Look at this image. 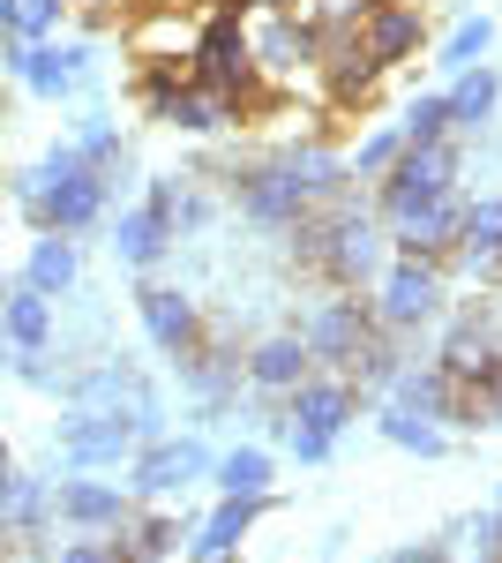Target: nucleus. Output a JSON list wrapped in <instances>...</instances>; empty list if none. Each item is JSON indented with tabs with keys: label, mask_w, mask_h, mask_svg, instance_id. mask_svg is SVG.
<instances>
[{
	"label": "nucleus",
	"mask_w": 502,
	"mask_h": 563,
	"mask_svg": "<svg viewBox=\"0 0 502 563\" xmlns=\"http://www.w3.org/2000/svg\"><path fill=\"white\" fill-rule=\"evenodd\" d=\"M76 271H83L76 241H68V233H45L38 249H31V263H23V286H38L45 301H53V294H68V286H76Z\"/></svg>",
	"instance_id": "24"
},
{
	"label": "nucleus",
	"mask_w": 502,
	"mask_h": 563,
	"mask_svg": "<svg viewBox=\"0 0 502 563\" xmlns=\"http://www.w3.org/2000/svg\"><path fill=\"white\" fill-rule=\"evenodd\" d=\"M158 121H172L180 135H217L225 121H233V98H217V90H203V84H180L166 98V113Z\"/></svg>",
	"instance_id": "23"
},
{
	"label": "nucleus",
	"mask_w": 502,
	"mask_h": 563,
	"mask_svg": "<svg viewBox=\"0 0 502 563\" xmlns=\"http://www.w3.org/2000/svg\"><path fill=\"white\" fill-rule=\"evenodd\" d=\"M60 8H68V0H31V15H23V38L38 45L45 31H53V23H60Z\"/></svg>",
	"instance_id": "38"
},
{
	"label": "nucleus",
	"mask_w": 502,
	"mask_h": 563,
	"mask_svg": "<svg viewBox=\"0 0 502 563\" xmlns=\"http://www.w3.org/2000/svg\"><path fill=\"white\" fill-rule=\"evenodd\" d=\"M435 308H443V271H435V263H420V256L382 263V278H376V323L413 331V323H427Z\"/></svg>",
	"instance_id": "6"
},
{
	"label": "nucleus",
	"mask_w": 502,
	"mask_h": 563,
	"mask_svg": "<svg viewBox=\"0 0 502 563\" xmlns=\"http://www.w3.org/2000/svg\"><path fill=\"white\" fill-rule=\"evenodd\" d=\"M8 361H15V346H8V331H0V368H8Z\"/></svg>",
	"instance_id": "43"
},
{
	"label": "nucleus",
	"mask_w": 502,
	"mask_h": 563,
	"mask_svg": "<svg viewBox=\"0 0 502 563\" xmlns=\"http://www.w3.org/2000/svg\"><path fill=\"white\" fill-rule=\"evenodd\" d=\"M210 481H217V496H270V451H225L217 466H210Z\"/></svg>",
	"instance_id": "26"
},
{
	"label": "nucleus",
	"mask_w": 502,
	"mask_h": 563,
	"mask_svg": "<svg viewBox=\"0 0 502 563\" xmlns=\"http://www.w3.org/2000/svg\"><path fill=\"white\" fill-rule=\"evenodd\" d=\"M488 45H495V23H488V15H465L458 31L443 38V68H450V76L480 68V53H488Z\"/></svg>",
	"instance_id": "29"
},
{
	"label": "nucleus",
	"mask_w": 502,
	"mask_h": 563,
	"mask_svg": "<svg viewBox=\"0 0 502 563\" xmlns=\"http://www.w3.org/2000/svg\"><path fill=\"white\" fill-rule=\"evenodd\" d=\"M203 563H225V556H203Z\"/></svg>",
	"instance_id": "44"
},
{
	"label": "nucleus",
	"mask_w": 502,
	"mask_h": 563,
	"mask_svg": "<svg viewBox=\"0 0 502 563\" xmlns=\"http://www.w3.org/2000/svg\"><path fill=\"white\" fill-rule=\"evenodd\" d=\"M241 376H248L255 390H270V398H286V390H300L308 376H315V353H308L300 331H270V339H255V346H248Z\"/></svg>",
	"instance_id": "11"
},
{
	"label": "nucleus",
	"mask_w": 502,
	"mask_h": 563,
	"mask_svg": "<svg viewBox=\"0 0 502 563\" xmlns=\"http://www.w3.org/2000/svg\"><path fill=\"white\" fill-rule=\"evenodd\" d=\"M390 563H450V556H443V549H398Z\"/></svg>",
	"instance_id": "40"
},
{
	"label": "nucleus",
	"mask_w": 502,
	"mask_h": 563,
	"mask_svg": "<svg viewBox=\"0 0 502 563\" xmlns=\"http://www.w3.org/2000/svg\"><path fill=\"white\" fill-rule=\"evenodd\" d=\"M90 68V45H23V84L38 98H68Z\"/></svg>",
	"instance_id": "19"
},
{
	"label": "nucleus",
	"mask_w": 502,
	"mask_h": 563,
	"mask_svg": "<svg viewBox=\"0 0 502 563\" xmlns=\"http://www.w3.org/2000/svg\"><path fill=\"white\" fill-rule=\"evenodd\" d=\"M53 563H121V541H105V533H76V541H60V556Z\"/></svg>",
	"instance_id": "33"
},
{
	"label": "nucleus",
	"mask_w": 502,
	"mask_h": 563,
	"mask_svg": "<svg viewBox=\"0 0 502 563\" xmlns=\"http://www.w3.org/2000/svg\"><path fill=\"white\" fill-rule=\"evenodd\" d=\"M443 106H450V135H480V121L502 106V76L495 68H465L458 84L443 90Z\"/></svg>",
	"instance_id": "21"
},
{
	"label": "nucleus",
	"mask_w": 502,
	"mask_h": 563,
	"mask_svg": "<svg viewBox=\"0 0 502 563\" xmlns=\"http://www.w3.org/2000/svg\"><path fill=\"white\" fill-rule=\"evenodd\" d=\"M353 368H360V384H390L398 376V353L382 346V339H368V346L353 353Z\"/></svg>",
	"instance_id": "35"
},
{
	"label": "nucleus",
	"mask_w": 502,
	"mask_h": 563,
	"mask_svg": "<svg viewBox=\"0 0 502 563\" xmlns=\"http://www.w3.org/2000/svg\"><path fill=\"white\" fill-rule=\"evenodd\" d=\"M420 38H427V23H420L413 0H382L376 15L360 23V53H368L376 68H398V60H413Z\"/></svg>",
	"instance_id": "14"
},
{
	"label": "nucleus",
	"mask_w": 502,
	"mask_h": 563,
	"mask_svg": "<svg viewBox=\"0 0 502 563\" xmlns=\"http://www.w3.org/2000/svg\"><path fill=\"white\" fill-rule=\"evenodd\" d=\"M76 151H83L90 166H98V174H105V166H113V158H121V129H113V121H90V129H83V143H76Z\"/></svg>",
	"instance_id": "34"
},
{
	"label": "nucleus",
	"mask_w": 502,
	"mask_h": 563,
	"mask_svg": "<svg viewBox=\"0 0 502 563\" xmlns=\"http://www.w3.org/2000/svg\"><path fill=\"white\" fill-rule=\"evenodd\" d=\"M405 143H450V106H443V98H413Z\"/></svg>",
	"instance_id": "32"
},
{
	"label": "nucleus",
	"mask_w": 502,
	"mask_h": 563,
	"mask_svg": "<svg viewBox=\"0 0 502 563\" xmlns=\"http://www.w3.org/2000/svg\"><path fill=\"white\" fill-rule=\"evenodd\" d=\"M53 519L76 526V533H121L127 526V488L113 481H53Z\"/></svg>",
	"instance_id": "10"
},
{
	"label": "nucleus",
	"mask_w": 502,
	"mask_h": 563,
	"mask_svg": "<svg viewBox=\"0 0 502 563\" xmlns=\"http://www.w3.org/2000/svg\"><path fill=\"white\" fill-rule=\"evenodd\" d=\"M0 519H8V533H38L45 519H53V488L31 474H8V488H0Z\"/></svg>",
	"instance_id": "25"
},
{
	"label": "nucleus",
	"mask_w": 502,
	"mask_h": 563,
	"mask_svg": "<svg viewBox=\"0 0 502 563\" xmlns=\"http://www.w3.org/2000/svg\"><path fill=\"white\" fill-rule=\"evenodd\" d=\"M293 435V459L300 466H323V459H331V435H308V429H286Z\"/></svg>",
	"instance_id": "39"
},
{
	"label": "nucleus",
	"mask_w": 502,
	"mask_h": 563,
	"mask_svg": "<svg viewBox=\"0 0 502 563\" xmlns=\"http://www.w3.org/2000/svg\"><path fill=\"white\" fill-rule=\"evenodd\" d=\"M382 0H300L293 15L300 23H315V31H337V23H368Z\"/></svg>",
	"instance_id": "30"
},
{
	"label": "nucleus",
	"mask_w": 502,
	"mask_h": 563,
	"mask_svg": "<svg viewBox=\"0 0 502 563\" xmlns=\"http://www.w3.org/2000/svg\"><path fill=\"white\" fill-rule=\"evenodd\" d=\"M172 249V225L166 211H150V203H135V211L113 218V256L127 263V271H150V263H166Z\"/></svg>",
	"instance_id": "17"
},
{
	"label": "nucleus",
	"mask_w": 502,
	"mask_h": 563,
	"mask_svg": "<svg viewBox=\"0 0 502 563\" xmlns=\"http://www.w3.org/2000/svg\"><path fill=\"white\" fill-rule=\"evenodd\" d=\"M382 435H390L398 451H420V459H443V443H450V435L435 429V421H420L413 406H398V398L382 406Z\"/></svg>",
	"instance_id": "27"
},
{
	"label": "nucleus",
	"mask_w": 502,
	"mask_h": 563,
	"mask_svg": "<svg viewBox=\"0 0 502 563\" xmlns=\"http://www.w3.org/2000/svg\"><path fill=\"white\" fill-rule=\"evenodd\" d=\"M458 256H465V271H480V278H502V196H480V203H465Z\"/></svg>",
	"instance_id": "20"
},
{
	"label": "nucleus",
	"mask_w": 502,
	"mask_h": 563,
	"mask_svg": "<svg viewBox=\"0 0 502 563\" xmlns=\"http://www.w3.org/2000/svg\"><path fill=\"white\" fill-rule=\"evenodd\" d=\"M8 474H15V459H8V435H0V488H8Z\"/></svg>",
	"instance_id": "42"
},
{
	"label": "nucleus",
	"mask_w": 502,
	"mask_h": 563,
	"mask_svg": "<svg viewBox=\"0 0 502 563\" xmlns=\"http://www.w3.org/2000/svg\"><path fill=\"white\" fill-rule=\"evenodd\" d=\"M495 368H502V346L480 331V323H458V331L443 339V376H450L458 390H480Z\"/></svg>",
	"instance_id": "18"
},
{
	"label": "nucleus",
	"mask_w": 502,
	"mask_h": 563,
	"mask_svg": "<svg viewBox=\"0 0 502 563\" xmlns=\"http://www.w3.org/2000/svg\"><path fill=\"white\" fill-rule=\"evenodd\" d=\"M263 511H270V496H225V504L203 519V533H196V541H180V549H196V563H203V556H233V549L255 533Z\"/></svg>",
	"instance_id": "16"
},
{
	"label": "nucleus",
	"mask_w": 502,
	"mask_h": 563,
	"mask_svg": "<svg viewBox=\"0 0 502 563\" xmlns=\"http://www.w3.org/2000/svg\"><path fill=\"white\" fill-rule=\"evenodd\" d=\"M15 376H23V384H38V390H60V384H68V376L45 361V346L38 353H15Z\"/></svg>",
	"instance_id": "37"
},
{
	"label": "nucleus",
	"mask_w": 502,
	"mask_h": 563,
	"mask_svg": "<svg viewBox=\"0 0 502 563\" xmlns=\"http://www.w3.org/2000/svg\"><path fill=\"white\" fill-rule=\"evenodd\" d=\"M248 53H255V76H270V84H300L308 68H315V23H300L293 8H263L248 23Z\"/></svg>",
	"instance_id": "4"
},
{
	"label": "nucleus",
	"mask_w": 502,
	"mask_h": 563,
	"mask_svg": "<svg viewBox=\"0 0 502 563\" xmlns=\"http://www.w3.org/2000/svg\"><path fill=\"white\" fill-rule=\"evenodd\" d=\"M465 413H472V421H488V429H502V368L480 390H465Z\"/></svg>",
	"instance_id": "36"
},
{
	"label": "nucleus",
	"mask_w": 502,
	"mask_h": 563,
	"mask_svg": "<svg viewBox=\"0 0 502 563\" xmlns=\"http://www.w3.org/2000/svg\"><path fill=\"white\" fill-rule=\"evenodd\" d=\"M345 421H360V390L345 384V376H308L300 390H286V429H308V435H331Z\"/></svg>",
	"instance_id": "9"
},
{
	"label": "nucleus",
	"mask_w": 502,
	"mask_h": 563,
	"mask_svg": "<svg viewBox=\"0 0 502 563\" xmlns=\"http://www.w3.org/2000/svg\"><path fill=\"white\" fill-rule=\"evenodd\" d=\"M217 459H210L196 435H180V443H150L143 459H135V474H127V488L135 496H180L188 481H203Z\"/></svg>",
	"instance_id": "12"
},
{
	"label": "nucleus",
	"mask_w": 502,
	"mask_h": 563,
	"mask_svg": "<svg viewBox=\"0 0 502 563\" xmlns=\"http://www.w3.org/2000/svg\"><path fill=\"white\" fill-rule=\"evenodd\" d=\"M0 533H8V519H0Z\"/></svg>",
	"instance_id": "45"
},
{
	"label": "nucleus",
	"mask_w": 502,
	"mask_h": 563,
	"mask_svg": "<svg viewBox=\"0 0 502 563\" xmlns=\"http://www.w3.org/2000/svg\"><path fill=\"white\" fill-rule=\"evenodd\" d=\"M390 398L413 406L420 421H465V390L443 376V361H427V368H398V376H390Z\"/></svg>",
	"instance_id": "15"
},
{
	"label": "nucleus",
	"mask_w": 502,
	"mask_h": 563,
	"mask_svg": "<svg viewBox=\"0 0 502 563\" xmlns=\"http://www.w3.org/2000/svg\"><path fill=\"white\" fill-rule=\"evenodd\" d=\"M398 151H405V129H376L360 151H353V174H360V180H382L390 166H398Z\"/></svg>",
	"instance_id": "31"
},
{
	"label": "nucleus",
	"mask_w": 502,
	"mask_h": 563,
	"mask_svg": "<svg viewBox=\"0 0 502 563\" xmlns=\"http://www.w3.org/2000/svg\"><path fill=\"white\" fill-rule=\"evenodd\" d=\"M450 180H458V143H405L398 166L382 174V218L398 225L405 211L435 203V196H450Z\"/></svg>",
	"instance_id": "3"
},
{
	"label": "nucleus",
	"mask_w": 502,
	"mask_h": 563,
	"mask_svg": "<svg viewBox=\"0 0 502 563\" xmlns=\"http://www.w3.org/2000/svg\"><path fill=\"white\" fill-rule=\"evenodd\" d=\"M0 331H8V346H15V353L53 346V301H45L38 286H15V294L0 301Z\"/></svg>",
	"instance_id": "22"
},
{
	"label": "nucleus",
	"mask_w": 502,
	"mask_h": 563,
	"mask_svg": "<svg viewBox=\"0 0 502 563\" xmlns=\"http://www.w3.org/2000/svg\"><path fill=\"white\" fill-rule=\"evenodd\" d=\"M300 339H308L315 361H345L353 368V353L376 339V308L353 301V294H331V301H315V316L300 323Z\"/></svg>",
	"instance_id": "7"
},
{
	"label": "nucleus",
	"mask_w": 502,
	"mask_h": 563,
	"mask_svg": "<svg viewBox=\"0 0 502 563\" xmlns=\"http://www.w3.org/2000/svg\"><path fill=\"white\" fill-rule=\"evenodd\" d=\"M188 76H196L203 90H217V98H233V106L255 98L263 76H255V53H248V23H241L233 8H217L203 31H196V45H188Z\"/></svg>",
	"instance_id": "2"
},
{
	"label": "nucleus",
	"mask_w": 502,
	"mask_h": 563,
	"mask_svg": "<svg viewBox=\"0 0 502 563\" xmlns=\"http://www.w3.org/2000/svg\"><path fill=\"white\" fill-rule=\"evenodd\" d=\"M248 15H263V8H300V0H241Z\"/></svg>",
	"instance_id": "41"
},
{
	"label": "nucleus",
	"mask_w": 502,
	"mask_h": 563,
	"mask_svg": "<svg viewBox=\"0 0 502 563\" xmlns=\"http://www.w3.org/2000/svg\"><path fill=\"white\" fill-rule=\"evenodd\" d=\"M143 443L135 429V413H98V406H76L68 421H60V459L76 466V474H98V466H121L127 451Z\"/></svg>",
	"instance_id": "5"
},
{
	"label": "nucleus",
	"mask_w": 502,
	"mask_h": 563,
	"mask_svg": "<svg viewBox=\"0 0 502 563\" xmlns=\"http://www.w3.org/2000/svg\"><path fill=\"white\" fill-rule=\"evenodd\" d=\"M135 316H143V331H150L158 353H172V361H196V353H203V308L188 301V294L143 286V294H135Z\"/></svg>",
	"instance_id": "8"
},
{
	"label": "nucleus",
	"mask_w": 502,
	"mask_h": 563,
	"mask_svg": "<svg viewBox=\"0 0 502 563\" xmlns=\"http://www.w3.org/2000/svg\"><path fill=\"white\" fill-rule=\"evenodd\" d=\"M15 203L31 211L38 233H83V225L105 218V174L76 143H53L31 174H15Z\"/></svg>",
	"instance_id": "1"
},
{
	"label": "nucleus",
	"mask_w": 502,
	"mask_h": 563,
	"mask_svg": "<svg viewBox=\"0 0 502 563\" xmlns=\"http://www.w3.org/2000/svg\"><path fill=\"white\" fill-rule=\"evenodd\" d=\"M121 533H127L121 563H166L172 549H180V526H172V519H127Z\"/></svg>",
	"instance_id": "28"
},
{
	"label": "nucleus",
	"mask_w": 502,
	"mask_h": 563,
	"mask_svg": "<svg viewBox=\"0 0 502 563\" xmlns=\"http://www.w3.org/2000/svg\"><path fill=\"white\" fill-rule=\"evenodd\" d=\"M458 233H465V203H458V188H450V196H435V203L398 218V256H420V263L458 256Z\"/></svg>",
	"instance_id": "13"
}]
</instances>
